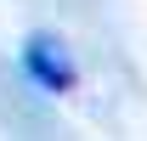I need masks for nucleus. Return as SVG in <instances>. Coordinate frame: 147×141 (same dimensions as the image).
<instances>
[{
  "label": "nucleus",
  "mask_w": 147,
  "mask_h": 141,
  "mask_svg": "<svg viewBox=\"0 0 147 141\" xmlns=\"http://www.w3.org/2000/svg\"><path fill=\"white\" fill-rule=\"evenodd\" d=\"M23 68H28V79H34L40 90H51V96H62V90L74 85V62H68V51H62L51 34H34L23 45Z\"/></svg>",
  "instance_id": "nucleus-1"
}]
</instances>
